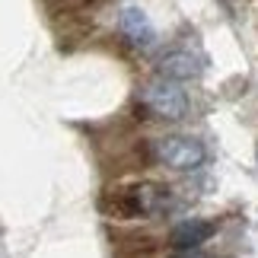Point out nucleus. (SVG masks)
Here are the masks:
<instances>
[{"instance_id": "1", "label": "nucleus", "mask_w": 258, "mask_h": 258, "mask_svg": "<svg viewBox=\"0 0 258 258\" xmlns=\"http://www.w3.org/2000/svg\"><path fill=\"white\" fill-rule=\"evenodd\" d=\"M204 144L188 134H166L156 141V160L175 172H195L204 166Z\"/></svg>"}, {"instance_id": "2", "label": "nucleus", "mask_w": 258, "mask_h": 258, "mask_svg": "<svg viewBox=\"0 0 258 258\" xmlns=\"http://www.w3.org/2000/svg\"><path fill=\"white\" fill-rule=\"evenodd\" d=\"M144 102H147V108H150L156 118H166V121H182V118L188 115L185 89L178 83H172V80H163V77L147 86Z\"/></svg>"}, {"instance_id": "3", "label": "nucleus", "mask_w": 258, "mask_h": 258, "mask_svg": "<svg viewBox=\"0 0 258 258\" xmlns=\"http://www.w3.org/2000/svg\"><path fill=\"white\" fill-rule=\"evenodd\" d=\"M118 29H121L134 45H141V48H150L156 42V29H153L150 16H147L141 7H124L121 16H118Z\"/></svg>"}, {"instance_id": "4", "label": "nucleus", "mask_w": 258, "mask_h": 258, "mask_svg": "<svg viewBox=\"0 0 258 258\" xmlns=\"http://www.w3.org/2000/svg\"><path fill=\"white\" fill-rule=\"evenodd\" d=\"M214 233H217V226L211 220H182V223L172 226L169 242L175 245V249H182V252H191V249H198V245H204Z\"/></svg>"}, {"instance_id": "5", "label": "nucleus", "mask_w": 258, "mask_h": 258, "mask_svg": "<svg viewBox=\"0 0 258 258\" xmlns=\"http://www.w3.org/2000/svg\"><path fill=\"white\" fill-rule=\"evenodd\" d=\"M201 74V64H198V57L191 51H169L160 57V77L163 80H191V77Z\"/></svg>"}, {"instance_id": "6", "label": "nucleus", "mask_w": 258, "mask_h": 258, "mask_svg": "<svg viewBox=\"0 0 258 258\" xmlns=\"http://www.w3.org/2000/svg\"><path fill=\"white\" fill-rule=\"evenodd\" d=\"M156 207H160V188H153V185H137L124 195L127 214H150Z\"/></svg>"}]
</instances>
